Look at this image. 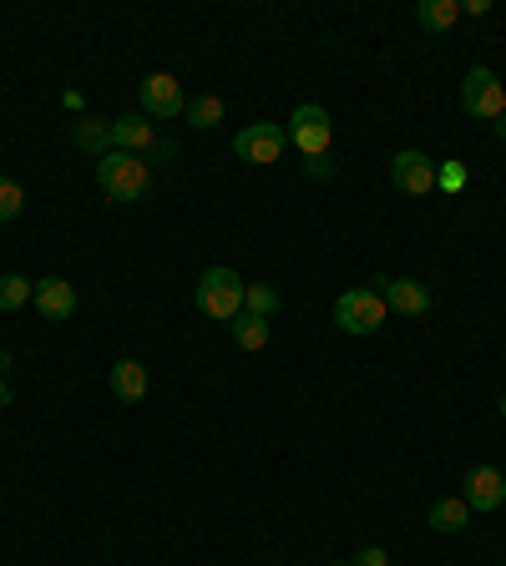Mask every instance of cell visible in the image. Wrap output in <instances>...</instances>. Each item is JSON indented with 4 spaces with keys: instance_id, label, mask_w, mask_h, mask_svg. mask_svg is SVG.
Listing matches in <instances>:
<instances>
[{
    "instance_id": "6da1fadb",
    "label": "cell",
    "mask_w": 506,
    "mask_h": 566,
    "mask_svg": "<svg viewBox=\"0 0 506 566\" xmlns=\"http://www.w3.org/2000/svg\"><path fill=\"white\" fill-rule=\"evenodd\" d=\"M96 183H102V193L117 203H142L147 187H152V162L112 147L107 158H96Z\"/></svg>"
},
{
    "instance_id": "7a4b0ae2",
    "label": "cell",
    "mask_w": 506,
    "mask_h": 566,
    "mask_svg": "<svg viewBox=\"0 0 506 566\" xmlns=\"http://www.w3.org/2000/svg\"><path fill=\"white\" fill-rule=\"evenodd\" d=\"M243 284L233 268H208V274L198 278V289H193V303H198L203 319H214V324H228V319L243 314Z\"/></svg>"
},
{
    "instance_id": "3957f363",
    "label": "cell",
    "mask_w": 506,
    "mask_h": 566,
    "mask_svg": "<svg viewBox=\"0 0 506 566\" xmlns=\"http://www.w3.org/2000/svg\"><path fill=\"white\" fill-rule=\"evenodd\" d=\"M386 299L375 289H345L340 299H334V324L345 334H375L380 324H386Z\"/></svg>"
},
{
    "instance_id": "277c9868",
    "label": "cell",
    "mask_w": 506,
    "mask_h": 566,
    "mask_svg": "<svg viewBox=\"0 0 506 566\" xmlns=\"http://www.w3.org/2000/svg\"><path fill=\"white\" fill-rule=\"evenodd\" d=\"M137 106H142V117H158V122L183 117V112H187L183 81H173L168 71H152V77L137 81Z\"/></svg>"
},
{
    "instance_id": "5b68a950",
    "label": "cell",
    "mask_w": 506,
    "mask_h": 566,
    "mask_svg": "<svg viewBox=\"0 0 506 566\" xmlns=\"http://www.w3.org/2000/svg\"><path fill=\"white\" fill-rule=\"evenodd\" d=\"M461 112L471 117H506V86L496 81L492 67H471L467 81H461Z\"/></svg>"
},
{
    "instance_id": "8992f818",
    "label": "cell",
    "mask_w": 506,
    "mask_h": 566,
    "mask_svg": "<svg viewBox=\"0 0 506 566\" xmlns=\"http://www.w3.org/2000/svg\"><path fill=\"white\" fill-rule=\"evenodd\" d=\"M284 147H289V132H284L279 122H253V127H243V132L233 137V152H239V162H249V168L279 162Z\"/></svg>"
},
{
    "instance_id": "52a82bcc",
    "label": "cell",
    "mask_w": 506,
    "mask_h": 566,
    "mask_svg": "<svg viewBox=\"0 0 506 566\" xmlns=\"http://www.w3.org/2000/svg\"><path fill=\"white\" fill-rule=\"evenodd\" d=\"M284 132L294 137V147L304 152V158H324L330 152V142H334V122H330V112L324 106H294V117H289V127Z\"/></svg>"
},
{
    "instance_id": "ba28073f",
    "label": "cell",
    "mask_w": 506,
    "mask_h": 566,
    "mask_svg": "<svg viewBox=\"0 0 506 566\" xmlns=\"http://www.w3.org/2000/svg\"><path fill=\"white\" fill-rule=\"evenodd\" d=\"M390 183H395L405 198H426L430 187H436V162H430L426 152L405 147V152H395V162H390Z\"/></svg>"
},
{
    "instance_id": "9c48e42d",
    "label": "cell",
    "mask_w": 506,
    "mask_h": 566,
    "mask_svg": "<svg viewBox=\"0 0 506 566\" xmlns=\"http://www.w3.org/2000/svg\"><path fill=\"white\" fill-rule=\"evenodd\" d=\"M375 289H380L386 309H395V314H405V319H421L430 309V289L421 278H375Z\"/></svg>"
},
{
    "instance_id": "30bf717a",
    "label": "cell",
    "mask_w": 506,
    "mask_h": 566,
    "mask_svg": "<svg viewBox=\"0 0 506 566\" xmlns=\"http://www.w3.org/2000/svg\"><path fill=\"white\" fill-rule=\"evenodd\" d=\"M461 500H467L471 511H496L506 500V475L496 471V465H476V471H467V490H461Z\"/></svg>"
},
{
    "instance_id": "8fae6325",
    "label": "cell",
    "mask_w": 506,
    "mask_h": 566,
    "mask_svg": "<svg viewBox=\"0 0 506 566\" xmlns=\"http://www.w3.org/2000/svg\"><path fill=\"white\" fill-rule=\"evenodd\" d=\"M31 303L41 309V319H51V324H61V319L77 314V289H71L67 278H41L36 293H31Z\"/></svg>"
},
{
    "instance_id": "7c38bea8",
    "label": "cell",
    "mask_w": 506,
    "mask_h": 566,
    "mask_svg": "<svg viewBox=\"0 0 506 566\" xmlns=\"http://www.w3.org/2000/svg\"><path fill=\"white\" fill-rule=\"evenodd\" d=\"M112 147H117V152H133V158H147V152L158 147V132H152L147 117H133V112H127V117L112 122Z\"/></svg>"
},
{
    "instance_id": "4fadbf2b",
    "label": "cell",
    "mask_w": 506,
    "mask_h": 566,
    "mask_svg": "<svg viewBox=\"0 0 506 566\" xmlns=\"http://www.w3.org/2000/svg\"><path fill=\"white\" fill-rule=\"evenodd\" d=\"M112 395H117L122 405H137V400L147 395V365L142 359H117V365H112Z\"/></svg>"
},
{
    "instance_id": "5bb4252c",
    "label": "cell",
    "mask_w": 506,
    "mask_h": 566,
    "mask_svg": "<svg viewBox=\"0 0 506 566\" xmlns=\"http://www.w3.org/2000/svg\"><path fill=\"white\" fill-rule=\"evenodd\" d=\"M467 521H471V506H467L461 496L436 500V506H430V516H426V527L440 531V536H456V531H467Z\"/></svg>"
},
{
    "instance_id": "9a60e30c",
    "label": "cell",
    "mask_w": 506,
    "mask_h": 566,
    "mask_svg": "<svg viewBox=\"0 0 506 566\" xmlns=\"http://www.w3.org/2000/svg\"><path fill=\"white\" fill-rule=\"evenodd\" d=\"M71 142H77L81 152H92V158H107V152H112V122L81 117L77 127H71Z\"/></svg>"
},
{
    "instance_id": "2e32d148",
    "label": "cell",
    "mask_w": 506,
    "mask_h": 566,
    "mask_svg": "<svg viewBox=\"0 0 506 566\" xmlns=\"http://www.w3.org/2000/svg\"><path fill=\"white\" fill-rule=\"evenodd\" d=\"M228 334H233V344H239V349H249V355H253V349H264L274 330H268V319H258V314H249V309H243L239 319H228Z\"/></svg>"
},
{
    "instance_id": "e0dca14e",
    "label": "cell",
    "mask_w": 506,
    "mask_h": 566,
    "mask_svg": "<svg viewBox=\"0 0 506 566\" xmlns=\"http://www.w3.org/2000/svg\"><path fill=\"white\" fill-rule=\"evenodd\" d=\"M415 21L426 31H451L461 21V0H421L415 5Z\"/></svg>"
},
{
    "instance_id": "ac0fdd59",
    "label": "cell",
    "mask_w": 506,
    "mask_h": 566,
    "mask_svg": "<svg viewBox=\"0 0 506 566\" xmlns=\"http://www.w3.org/2000/svg\"><path fill=\"white\" fill-rule=\"evenodd\" d=\"M243 309L258 319H274L279 314V289H274V284H249V289H243Z\"/></svg>"
},
{
    "instance_id": "d6986e66",
    "label": "cell",
    "mask_w": 506,
    "mask_h": 566,
    "mask_svg": "<svg viewBox=\"0 0 506 566\" xmlns=\"http://www.w3.org/2000/svg\"><path fill=\"white\" fill-rule=\"evenodd\" d=\"M31 293H36V284L21 274H0V309L11 314V309H21V303H31Z\"/></svg>"
},
{
    "instance_id": "ffe728a7",
    "label": "cell",
    "mask_w": 506,
    "mask_h": 566,
    "mask_svg": "<svg viewBox=\"0 0 506 566\" xmlns=\"http://www.w3.org/2000/svg\"><path fill=\"white\" fill-rule=\"evenodd\" d=\"M183 117H187V127H218V122H223V102H218V96H193Z\"/></svg>"
},
{
    "instance_id": "44dd1931",
    "label": "cell",
    "mask_w": 506,
    "mask_h": 566,
    "mask_svg": "<svg viewBox=\"0 0 506 566\" xmlns=\"http://www.w3.org/2000/svg\"><path fill=\"white\" fill-rule=\"evenodd\" d=\"M26 212V187L15 177H0V223H15Z\"/></svg>"
},
{
    "instance_id": "7402d4cb",
    "label": "cell",
    "mask_w": 506,
    "mask_h": 566,
    "mask_svg": "<svg viewBox=\"0 0 506 566\" xmlns=\"http://www.w3.org/2000/svg\"><path fill=\"white\" fill-rule=\"evenodd\" d=\"M436 187H446V193H461V187H467V168H461V162H446V168H436Z\"/></svg>"
},
{
    "instance_id": "603a6c76",
    "label": "cell",
    "mask_w": 506,
    "mask_h": 566,
    "mask_svg": "<svg viewBox=\"0 0 506 566\" xmlns=\"http://www.w3.org/2000/svg\"><path fill=\"white\" fill-rule=\"evenodd\" d=\"M349 566H390V556H386V546H365V552H355Z\"/></svg>"
},
{
    "instance_id": "cb8c5ba5",
    "label": "cell",
    "mask_w": 506,
    "mask_h": 566,
    "mask_svg": "<svg viewBox=\"0 0 506 566\" xmlns=\"http://www.w3.org/2000/svg\"><path fill=\"white\" fill-rule=\"evenodd\" d=\"M496 132H502V137H506V117H496Z\"/></svg>"
},
{
    "instance_id": "d4e9b609",
    "label": "cell",
    "mask_w": 506,
    "mask_h": 566,
    "mask_svg": "<svg viewBox=\"0 0 506 566\" xmlns=\"http://www.w3.org/2000/svg\"><path fill=\"white\" fill-rule=\"evenodd\" d=\"M496 409H502V420H506V395H502V405H496Z\"/></svg>"
},
{
    "instance_id": "484cf974",
    "label": "cell",
    "mask_w": 506,
    "mask_h": 566,
    "mask_svg": "<svg viewBox=\"0 0 506 566\" xmlns=\"http://www.w3.org/2000/svg\"><path fill=\"white\" fill-rule=\"evenodd\" d=\"M334 566H349V562H334Z\"/></svg>"
}]
</instances>
